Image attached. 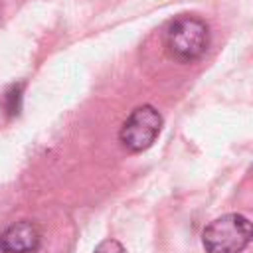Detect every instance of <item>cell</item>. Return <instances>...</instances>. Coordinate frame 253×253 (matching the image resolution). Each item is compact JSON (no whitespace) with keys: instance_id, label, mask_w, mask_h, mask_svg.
<instances>
[{"instance_id":"7a4b0ae2","label":"cell","mask_w":253,"mask_h":253,"mask_svg":"<svg viewBox=\"0 0 253 253\" xmlns=\"http://www.w3.org/2000/svg\"><path fill=\"white\" fill-rule=\"evenodd\" d=\"M251 241V221L241 213H223L202 233L206 253H241Z\"/></svg>"},{"instance_id":"3957f363","label":"cell","mask_w":253,"mask_h":253,"mask_svg":"<svg viewBox=\"0 0 253 253\" xmlns=\"http://www.w3.org/2000/svg\"><path fill=\"white\" fill-rule=\"evenodd\" d=\"M162 130V115L152 105L136 107L121 126L119 140L130 152H142L152 146Z\"/></svg>"},{"instance_id":"277c9868","label":"cell","mask_w":253,"mask_h":253,"mask_svg":"<svg viewBox=\"0 0 253 253\" xmlns=\"http://www.w3.org/2000/svg\"><path fill=\"white\" fill-rule=\"evenodd\" d=\"M42 245V231L34 221H14L0 233V253H36Z\"/></svg>"},{"instance_id":"5b68a950","label":"cell","mask_w":253,"mask_h":253,"mask_svg":"<svg viewBox=\"0 0 253 253\" xmlns=\"http://www.w3.org/2000/svg\"><path fill=\"white\" fill-rule=\"evenodd\" d=\"M20 105H22V83L12 85L4 93V107H6V113L10 117H14V115L20 113Z\"/></svg>"},{"instance_id":"6da1fadb","label":"cell","mask_w":253,"mask_h":253,"mask_svg":"<svg viewBox=\"0 0 253 253\" xmlns=\"http://www.w3.org/2000/svg\"><path fill=\"white\" fill-rule=\"evenodd\" d=\"M210 43V30L196 16H180L166 30V49L180 63L200 59Z\"/></svg>"},{"instance_id":"8992f818","label":"cell","mask_w":253,"mask_h":253,"mask_svg":"<svg viewBox=\"0 0 253 253\" xmlns=\"http://www.w3.org/2000/svg\"><path fill=\"white\" fill-rule=\"evenodd\" d=\"M95 253H126V251L117 239H103L95 247Z\"/></svg>"}]
</instances>
